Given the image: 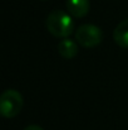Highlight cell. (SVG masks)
I'll return each instance as SVG.
<instances>
[{
  "instance_id": "8",
  "label": "cell",
  "mask_w": 128,
  "mask_h": 130,
  "mask_svg": "<svg viewBox=\"0 0 128 130\" xmlns=\"http://www.w3.org/2000/svg\"><path fill=\"white\" fill-rule=\"evenodd\" d=\"M42 1H44V0H42Z\"/></svg>"
},
{
  "instance_id": "4",
  "label": "cell",
  "mask_w": 128,
  "mask_h": 130,
  "mask_svg": "<svg viewBox=\"0 0 128 130\" xmlns=\"http://www.w3.org/2000/svg\"><path fill=\"white\" fill-rule=\"evenodd\" d=\"M89 0H68V13L74 18H83L89 11Z\"/></svg>"
},
{
  "instance_id": "7",
  "label": "cell",
  "mask_w": 128,
  "mask_h": 130,
  "mask_svg": "<svg viewBox=\"0 0 128 130\" xmlns=\"http://www.w3.org/2000/svg\"><path fill=\"white\" fill-rule=\"evenodd\" d=\"M24 130H44V129L40 128L39 125H29V126H27Z\"/></svg>"
},
{
  "instance_id": "1",
  "label": "cell",
  "mask_w": 128,
  "mask_h": 130,
  "mask_svg": "<svg viewBox=\"0 0 128 130\" xmlns=\"http://www.w3.org/2000/svg\"><path fill=\"white\" fill-rule=\"evenodd\" d=\"M46 29L50 34L58 38H68L73 29L74 23L69 13L62 11V10H54L46 17Z\"/></svg>"
},
{
  "instance_id": "6",
  "label": "cell",
  "mask_w": 128,
  "mask_h": 130,
  "mask_svg": "<svg viewBox=\"0 0 128 130\" xmlns=\"http://www.w3.org/2000/svg\"><path fill=\"white\" fill-rule=\"evenodd\" d=\"M58 52L63 58L70 59V58H73L78 54V44L72 39L64 38L60 43L58 44Z\"/></svg>"
},
{
  "instance_id": "5",
  "label": "cell",
  "mask_w": 128,
  "mask_h": 130,
  "mask_svg": "<svg viewBox=\"0 0 128 130\" xmlns=\"http://www.w3.org/2000/svg\"><path fill=\"white\" fill-rule=\"evenodd\" d=\"M114 42L122 48H128V19L122 20L113 32Z\"/></svg>"
},
{
  "instance_id": "2",
  "label": "cell",
  "mask_w": 128,
  "mask_h": 130,
  "mask_svg": "<svg viewBox=\"0 0 128 130\" xmlns=\"http://www.w3.org/2000/svg\"><path fill=\"white\" fill-rule=\"evenodd\" d=\"M23 107V96L16 90H6L0 96V112L4 118L16 116Z\"/></svg>"
},
{
  "instance_id": "3",
  "label": "cell",
  "mask_w": 128,
  "mask_h": 130,
  "mask_svg": "<svg viewBox=\"0 0 128 130\" xmlns=\"http://www.w3.org/2000/svg\"><path fill=\"white\" fill-rule=\"evenodd\" d=\"M75 39L77 42L85 48L95 47L102 42L103 34L100 28L93 24H83L81 25L75 32Z\"/></svg>"
}]
</instances>
